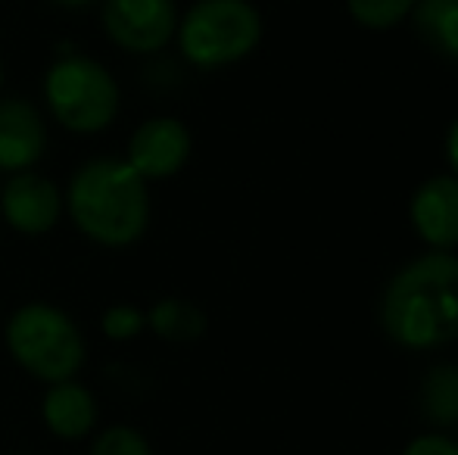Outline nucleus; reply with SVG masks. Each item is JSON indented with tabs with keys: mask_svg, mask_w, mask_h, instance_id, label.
I'll use <instances>...</instances> for the list:
<instances>
[{
	"mask_svg": "<svg viewBox=\"0 0 458 455\" xmlns=\"http://www.w3.org/2000/svg\"><path fill=\"white\" fill-rule=\"evenodd\" d=\"M47 147V125L35 104L0 97V172H29Z\"/></svg>",
	"mask_w": 458,
	"mask_h": 455,
	"instance_id": "9d476101",
	"label": "nucleus"
},
{
	"mask_svg": "<svg viewBox=\"0 0 458 455\" xmlns=\"http://www.w3.org/2000/svg\"><path fill=\"white\" fill-rule=\"evenodd\" d=\"M41 418L54 437L81 440L97 425V400L91 390L75 381V377L72 381L50 383L41 400Z\"/></svg>",
	"mask_w": 458,
	"mask_h": 455,
	"instance_id": "9b49d317",
	"label": "nucleus"
},
{
	"mask_svg": "<svg viewBox=\"0 0 458 455\" xmlns=\"http://www.w3.org/2000/svg\"><path fill=\"white\" fill-rule=\"evenodd\" d=\"M421 415L437 427H458V365H437L421 381Z\"/></svg>",
	"mask_w": 458,
	"mask_h": 455,
	"instance_id": "4468645a",
	"label": "nucleus"
},
{
	"mask_svg": "<svg viewBox=\"0 0 458 455\" xmlns=\"http://www.w3.org/2000/svg\"><path fill=\"white\" fill-rule=\"evenodd\" d=\"M403 455H458V440L443 431L418 434L403 446Z\"/></svg>",
	"mask_w": 458,
	"mask_h": 455,
	"instance_id": "a211bd4d",
	"label": "nucleus"
},
{
	"mask_svg": "<svg viewBox=\"0 0 458 455\" xmlns=\"http://www.w3.org/2000/svg\"><path fill=\"white\" fill-rule=\"evenodd\" d=\"M409 219L415 234L440 253L458 247V178L434 175L411 194Z\"/></svg>",
	"mask_w": 458,
	"mask_h": 455,
	"instance_id": "1a4fd4ad",
	"label": "nucleus"
},
{
	"mask_svg": "<svg viewBox=\"0 0 458 455\" xmlns=\"http://www.w3.org/2000/svg\"><path fill=\"white\" fill-rule=\"evenodd\" d=\"M446 159H449V169H453L458 178V119L453 122V128H449V134H446Z\"/></svg>",
	"mask_w": 458,
	"mask_h": 455,
	"instance_id": "6ab92c4d",
	"label": "nucleus"
},
{
	"mask_svg": "<svg viewBox=\"0 0 458 455\" xmlns=\"http://www.w3.org/2000/svg\"><path fill=\"white\" fill-rule=\"evenodd\" d=\"M103 31L128 54H157L175 38V0H103Z\"/></svg>",
	"mask_w": 458,
	"mask_h": 455,
	"instance_id": "423d86ee",
	"label": "nucleus"
},
{
	"mask_svg": "<svg viewBox=\"0 0 458 455\" xmlns=\"http://www.w3.org/2000/svg\"><path fill=\"white\" fill-rule=\"evenodd\" d=\"M44 100L54 119L75 134H97L119 115V85L91 56H63L44 75Z\"/></svg>",
	"mask_w": 458,
	"mask_h": 455,
	"instance_id": "39448f33",
	"label": "nucleus"
},
{
	"mask_svg": "<svg viewBox=\"0 0 458 455\" xmlns=\"http://www.w3.org/2000/svg\"><path fill=\"white\" fill-rule=\"evenodd\" d=\"M193 150V138L187 131L184 122L172 119V115H153V119L140 122L134 128L131 140H128V156L125 163L150 181H165V178L178 175L187 165Z\"/></svg>",
	"mask_w": 458,
	"mask_h": 455,
	"instance_id": "0eeeda50",
	"label": "nucleus"
},
{
	"mask_svg": "<svg viewBox=\"0 0 458 455\" xmlns=\"http://www.w3.org/2000/svg\"><path fill=\"white\" fill-rule=\"evenodd\" d=\"M411 13L421 41L458 60V0H418Z\"/></svg>",
	"mask_w": 458,
	"mask_h": 455,
	"instance_id": "ddd939ff",
	"label": "nucleus"
},
{
	"mask_svg": "<svg viewBox=\"0 0 458 455\" xmlns=\"http://www.w3.org/2000/svg\"><path fill=\"white\" fill-rule=\"evenodd\" d=\"M262 13L250 0H197L178 19V47L197 69H222L241 63L262 41Z\"/></svg>",
	"mask_w": 458,
	"mask_h": 455,
	"instance_id": "20e7f679",
	"label": "nucleus"
},
{
	"mask_svg": "<svg viewBox=\"0 0 458 455\" xmlns=\"http://www.w3.org/2000/svg\"><path fill=\"white\" fill-rule=\"evenodd\" d=\"M0 88H4V60H0Z\"/></svg>",
	"mask_w": 458,
	"mask_h": 455,
	"instance_id": "412c9836",
	"label": "nucleus"
},
{
	"mask_svg": "<svg viewBox=\"0 0 458 455\" xmlns=\"http://www.w3.org/2000/svg\"><path fill=\"white\" fill-rule=\"evenodd\" d=\"M63 203L75 228L109 249L138 243L150 225V184L115 156H97L81 165Z\"/></svg>",
	"mask_w": 458,
	"mask_h": 455,
	"instance_id": "f03ea898",
	"label": "nucleus"
},
{
	"mask_svg": "<svg viewBox=\"0 0 458 455\" xmlns=\"http://www.w3.org/2000/svg\"><path fill=\"white\" fill-rule=\"evenodd\" d=\"M91 455H153V446L138 427L113 425L103 434H97Z\"/></svg>",
	"mask_w": 458,
	"mask_h": 455,
	"instance_id": "dca6fc26",
	"label": "nucleus"
},
{
	"mask_svg": "<svg viewBox=\"0 0 458 455\" xmlns=\"http://www.w3.org/2000/svg\"><path fill=\"white\" fill-rule=\"evenodd\" d=\"M6 350L19 368L44 383L72 381L88 358L79 324L50 303H25L6 322Z\"/></svg>",
	"mask_w": 458,
	"mask_h": 455,
	"instance_id": "7ed1b4c3",
	"label": "nucleus"
},
{
	"mask_svg": "<svg viewBox=\"0 0 458 455\" xmlns=\"http://www.w3.org/2000/svg\"><path fill=\"white\" fill-rule=\"evenodd\" d=\"M380 328L403 350H437L458 341V256H418L380 297Z\"/></svg>",
	"mask_w": 458,
	"mask_h": 455,
	"instance_id": "f257e3e1",
	"label": "nucleus"
},
{
	"mask_svg": "<svg viewBox=\"0 0 458 455\" xmlns=\"http://www.w3.org/2000/svg\"><path fill=\"white\" fill-rule=\"evenodd\" d=\"M54 4H60V6H88V4H94V0H54Z\"/></svg>",
	"mask_w": 458,
	"mask_h": 455,
	"instance_id": "aec40b11",
	"label": "nucleus"
},
{
	"mask_svg": "<svg viewBox=\"0 0 458 455\" xmlns=\"http://www.w3.org/2000/svg\"><path fill=\"white\" fill-rule=\"evenodd\" d=\"M144 328H147V316L138 306H128V303L109 306L100 318V331L109 341H134Z\"/></svg>",
	"mask_w": 458,
	"mask_h": 455,
	"instance_id": "f3484780",
	"label": "nucleus"
},
{
	"mask_svg": "<svg viewBox=\"0 0 458 455\" xmlns=\"http://www.w3.org/2000/svg\"><path fill=\"white\" fill-rule=\"evenodd\" d=\"M147 328H153V334L169 343H193L203 337L206 316L199 306L187 303L182 297H165L147 312Z\"/></svg>",
	"mask_w": 458,
	"mask_h": 455,
	"instance_id": "f8f14e48",
	"label": "nucleus"
},
{
	"mask_svg": "<svg viewBox=\"0 0 458 455\" xmlns=\"http://www.w3.org/2000/svg\"><path fill=\"white\" fill-rule=\"evenodd\" d=\"M63 209V194L50 178L38 175V172H16L6 178L4 194H0V213L4 222L19 234L41 237L56 228Z\"/></svg>",
	"mask_w": 458,
	"mask_h": 455,
	"instance_id": "6e6552de",
	"label": "nucleus"
},
{
	"mask_svg": "<svg viewBox=\"0 0 458 455\" xmlns=\"http://www.w3.org/2000/svg\"><path fill=\"white\" fill-rule=\"evenodd\" d=\"M415 4L418 0H346V10H350L352 22L362 29L386 31L403 22L415 10Z\"/></svg>",
	"mask_w": 458,
	"mask_h": 455,
	"instance_id": "2eb2a0df",
	"label": "nucleus"
}]
</instances>
